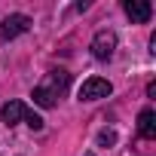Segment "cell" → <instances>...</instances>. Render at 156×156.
<instances>
[{"label": "cell", "instance_id": "cell-2", "mask_svg": "<svg viewBox=\"0 0 156 156\" xmlns=\"http://www.w3.org/2000/svg\"><path fill=\"white\" fill-rule=\"evenodd\" d=\"M31 28V19L25 16V12H12V16H6L3 19V25H0V43H9V40H16L19 34H25Z\"/></svg>", "mask_w": 156, "mask_h": 156}, {"label": "cell", "instance_id": "cell-5", "mask_svg": "<svg viewBox=\"0 0 156 156\" xmlns=\"http://www.w3.org/2000/svg\"><path fill=\"white\" fill-rule=\"evenodd\" d=\"M126 16L132 19V22H138V25H144V22H150V16H153V3L150 0H126Z\"/></svg>", "mask_w": 156, "mask_h": 156}, {"label": "cell", "instance_id": "cell-7", "mask_svg": "<svg viewBox=\"0 0 156 156\" xmlns=\"http://www.w3.org/2000/svg\"><path fill=\"white\" fill-rule=\"evenodd\" d=\"M138 132H141V138H156V113L150 107H144L138 113Z\"/></svg>", "mask_w": 156, "mask_h": 156}, {"label": "cell", "instance_id": "cell-10", "mask_svg": "<svg viewBox=\"0 0 156 156\" xmlns=\"http://www.w3.org/2000/svg\"><path fill=\"white\" fill-rule=\"evenodd\" d=\"M86 156H95V153H86Z\"/></svg>", "mask_w": 156, "mask_h": 156}, {"label": "cell", "instance_id": "cell-9", "mask_svg": "<svg viewBox=\"0 0 156 156\" xmlns=\"http://www.w3.org/2000/svg\"><path fill=\"white\" fill-rule=\"evenodd\" d=\"M25 122H28L34 132H40V129H43V116H40V113H34V110H28V113H25Z\"/></svg>", "mask_w": 156, "mask_h": 156}, {"label": "cell", "instance_id": "cell-6", "mask_svg": "<svg viewBox=\"0 0 156 156\" xmlns=\"http://www.w3.org/2000/svg\"><path fill=\"white\" fill-rule=\"evenodd\" d=\"M25 113H28V107L22 104V101H6L3 104V110H0V119H3V126H19L22 119H25Z\"/></svg>", "mask_w": 156, "mask_h": 156}, {"label": "cell", "instance_id": "cell-1", "mask_svg": "<svg viewBox=\"0 0 156 156\" xmlns=\"http://www.w3.org/2000/svg\"><path fill=\"white\" fill-rule=\"evenodd\" d=\"M67 86H70V73L67 70H49L34 86V104L37 107H55L58 98L67 92Z\"/></svg>", "mask_w": 156, "mask_h": 156}, {"label": "cell", "instance_id": "cell-8", "mask_svg": "<svg viewBox=\"0 0 156 156\" xmlns=\"http://www.w3.org/2000/svg\"><path fill=\"white\" fill-rule=\"evenodd\" d=\"M110 144H116V132H113V129L98 132V147H110Z\"/></svg>", "mask_w": 156, "mask_h": 156}, {"label": "cell", "instance_id": "cell-4", "mask_svg": "<svg viewBox=\"0 0 156 156\" xmlns=\"http://www.w3.org/2000/svg\"><path fill=\"white\" fill-rule=\"evenodd\" d=\"M113 49H116V34L113 31H98L95 37H92V55L98 58V61H107L110 55H113Z\"/></svg>", "mask_w": 156, "mask_h": 156}, {"label": "cell", "instance_id": "cell-3", "mask_svg": "<svg viewBox=\"0 0 156 156\" xmlns=\"http://www.w3.org/2000/svg\"><path fill=\"white\" fill-rule=\"evenodd\" d=\"M110 92H113L110 80H104V76H89L80 86V101H98V98H107Z\"/></svg>", "mask_w": 156, "mask_h": 156}]
</instances>
